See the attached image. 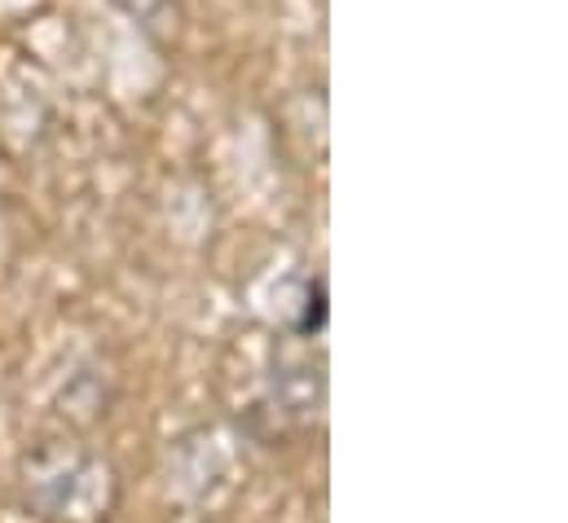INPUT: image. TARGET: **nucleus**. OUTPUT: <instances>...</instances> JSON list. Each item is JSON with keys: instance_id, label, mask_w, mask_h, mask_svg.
Listing matches in <instances>:
<instances>
[{"instance_id": "f257e3e1", "label": "nucleus", "mask_w": 568, "mask_h": 523, "mask_svg": "<svg viewBox=\"0 0 568 523\" xmlns=\"http://www.w3.org/2000/svg\"><path fill=\"white\" fill-rule=\"evenodd\" d=\"M18 498L40 523H111L124 484L106 453L80 440H36L18 458Z\"/></svg>"}, {"instance_id": "f03ea898", "label": "nucleus", "mask_w": 568, "mask_h": 523, "mask_svg": "<svg viewBox=\"0 0 568 523\" xmlns=\"http://www.w3.org/2000/svg\"><path fill=\"white\" fill-rule=\"evenodd\" d=\"M322 330H326V281L308 277L304 295H300V317L291 321V335L295 339H317Z\"/></svg>"}, {"instance_id": "7ed1b4c3", "label": "nucleus", "mask_w": 568, "mask_h": 523, "mask_svg": "<svg viewBox=\"0 0 568 523\" xmlns=\"http://www.w3.org/2000/svg\"><path fill=\"white\" fill-rule=\"evenodd\" d=\"M120 4L142 22L145 35H159V27L176 31V22H181V0H120Z\"/></svg>"}]
</instances>
